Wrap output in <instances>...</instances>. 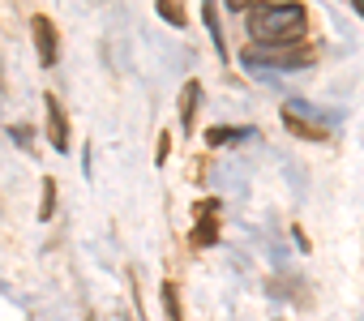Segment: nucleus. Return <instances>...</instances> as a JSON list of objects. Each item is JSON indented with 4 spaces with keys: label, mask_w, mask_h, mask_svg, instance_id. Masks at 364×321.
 <instances>
[{
    "label": "nucleus",
    "mask_w": 364,
    "mask_h": 321,
    "mask_svg": "<svg viewBox=\"0 0 364 321\" xmlns=\"http://www.w3.org/2000/svg\"><path fill=\"white\" fill-rule=\"evenodd\" d=\"M31 31H35V48H39V65H43V69H52V65L60 60V35H56V26H52V18H43V13H35V18H31Z\"/></svg>",
    "instance_id": "5"
},
{
    "label": "nucleus",
    "mask_w": 364,
    "mask_h": 321,
    "mask_svg": "<svg viewBox=\"0 0 364 321\" xmlns=\"http://www.w3.org/2000/svg\"><path fill=\"white\" fill-rule=\"evenodd\" d=\"M159 18H163L167 26H176V31H180V26H185V22H189V13H185V9H180V5H176V0H159Z\"/></svg>",
    "instance_id": "11"
},
{
    "label": "nucleus",
    "mask_w": 364,
    "mask_h": 321,
    "mask_svg": "<svg viewBox=\"0 0 364 321\" xmlns=\"http://www.w3.org/2000/svg\"><path fill=\"white\" fill-rule=\"evenodd\" d=\"M219 197H206V202H198L193 206V214H198V227H193V236H189V244L193 249H210V244H219Z\"/></svg>",
    "instance_id": "4"
},
{
    "label": "nucleus",
    "mask_w": 364,
    "mask_h": 321,
    "mask_svg": "<svg viewBox=\"0 0 364 321\" xmlns=\"http://www.w3.org/2000/svg\"><path fill=\"white\" fill-rule=\"evenodd\" d=\"M163 321H185V312H180V287L176 283H163Z\"/></svg>",
    "instance_id": "10"
},
{
    "label": "nucleus",
    "mask_w": 364,
    "mask_h": 321,
    "mask_svg": "<svg viewBox=\"0 0 364 321\" xmlns=\"http://www.w3.org/2000/svg\"><path fill=\"white\" fill-rule=\"evenodd\" d=\"M309 60H313V48L304 39L300 43H287V48H245L240 52V65L253 69L257 77H266V73H296Z\"/></svg>",
    "instance_id": "2"
},
{
    "label": "nucleus",
    "mask_w": 364,
    "mask_h": 321,
    "mask_svg": "<svg viewBox=\"0 0 364 321\" xmlns=\"http://www.w3.org/2000/svg\"><path fill=\"white\" fill-rule=\"evenodd\" d=\"M291 236H296V244H300V249L309 253V236H304V227H291Z\"/></svg>",
    "instance_id": "15"
},
{
    "label": "nucleus",
    "mask_w": 364,
    "mask_h": 321,
    "mask_svg": "<svg viewBox=\"0 0 364 321\" xmlns=\"http://www.w3.org/2000/svg\"><path fill=\"white\" fill-rule=\"evenodd\" d=\"M245 137H257V129H249V124H240V129H232V124L206 129V141H210V146H236V141H245Z\"/></svg>",
    "instance_id": "8"
},
{
    "label": "nucleus",
    "mask_w": 364,
    "mask_h": 321,
    "mask_svg": "<svg viewBox=\"0 0 364 321\" xmlns=\"http://www.w3.org/2000/svg\"><path fill=\"white\" fill-rule=\"evenodd\" d=\"M43 107H48V137H52V146L56 150H69V116H65L60 99L56 94H43Z\"/></svg>",
    "instance_id": "6"
},
{
    "label": "nucleus",
    "mask_w": 364,
    "mask_h": 321,
    "mask_svg": "<svg viewBox=\"0 0 364 321\" xmlns=\"http://www.w3.org/2000/svg\"><path fill=\"white\" fill-rule=\"evenodd\" d=\"M351 9H355V13H360V18H364V0H351Z\"/></svg>",
    "instance_id": "16"
},
{
    "label": "nucleus",
    "mask_w": 364,
    "mask_h": 321,
    "mask_svg": "<svg viewBox=\"0 0 364 321\" xmlns=\"http://www.w3.org/2000/svg\"><path fill=\"white\" fill-rule=\"evenodd\" d=\"M304 26H309V13H304V5H296V0H287V5L249 9L253 48H287V43H300Z\"/></svg>",
    "instance_id": "1"
},
{
    "label": "nucleus",
    "mask_w": 364,
    "mask_h": 321,
    "mask_svg": "<svg viewBox=\"0 0 364 321\" xmlns=\"http://www.w3.org/2000/svg\"><path fill=\"white\" fill-rule=\"evenodd\" d=\"M56 214V180L48 176L43 180V202H39V219H52Z\"/></svg>",
    "instance_id": "12"
},
{
    "label": "nucleus",
    "mask_w": 364,
    "mask_h": 321,
    "mask_svg": "<svg viewBox=\"0 0 364 321\" xmlns=\"http://www.w3.org/2000/svg\"><path fill=\"white\" fill-rule=\"evenodd\" d=\"M198 107H202V82L193 77V82H185V90H180V129H185V133H193Z\"/></svg>",
    "instance_id": "7"
},
{
    "label": "nucleus",
    "mask_w": 364,
    "mask_h": 321,
    "mask_svg": "<svg viewBox=\"0 0 364 321\" xmlns=\"http://www.w3.org/2000/svg\"><path fill=\"white\" fill-rule=\"evenodd\" d=\"M9 137H14L18 146H31V141H35V129H31V124H14V129H9Z\"/></svg>",
    "instance_id": "13"
},
{
    "label": "nucleus",
    "mask_w": 364,
    "mask_h": 321,
    "mask_svg": "<svg viewBox=\"0 0 364 321\" xmlns=\"http://www.w3.org/2000/svg\"><path fill=\"white\" fill-rule=\"evenodd\" d=\"M283 124H287L296 137H304V141H330V120L317 116L313 103H300V99L283 103Z\"/></svg>",
    "instance_id": "3"
},
{
    "label": "nucleus",
    "mask_w": 364,
    "mask_h": 321,
    "mask_svg": "<svg viewBox=\"0 0 364 321\" xmlns=\"http://www.w3.org/2000/svg\"><path fill=\"white\" fill-rule=\"evenodd\" d=\"M202 22H206V31H210V39H215L219 60H232V56H228V39H223V31H219V13H215V5H202Z\"/></svg>",
    "instance_id": "9"
},
{
    "label": "nucleus",
    "mask_w": 364,
    "mask_h": 321,
    "mask_svg": "<svg viewBox=\"0 0 364 321\" xmlns=\"http://www.w3.org/2000/svg\"><path fill=\"white\" fill-rule=\"evenodd\" d=\"M167 154H171V133H159V150H154V163L159 168L167 163Z\"/></svg>",
    "instance_id": "14"
}]
</instances>
